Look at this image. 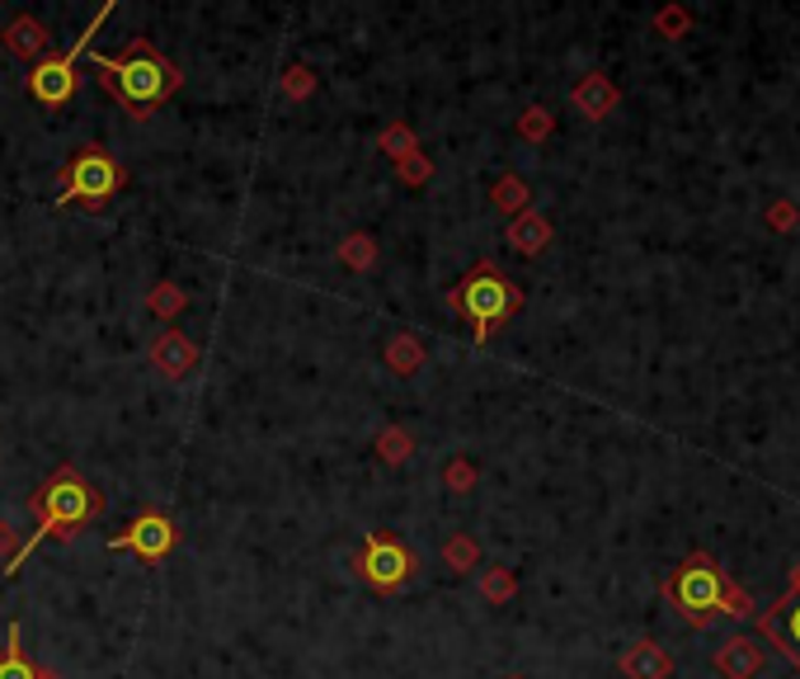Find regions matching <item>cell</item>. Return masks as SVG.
Returning a JSON list of instances; mask_svg holds the SVG:
<instances>
[{
  "instance_id": "83f0119b",
  "label": "cell",
  "mask_w": 800,
  "mask_h": 679,
  "mask_svg": "<svg viewBox=\"0 0 800 679\" xmlns=\"http://www.w3.org/2000/svg\"><path fill=\"white\" fill-rule=\"evenodd\" d=\"M504 679H523V675H504Z\"/></svg>"
},
{
  "instance_id": "cb8c5ba5",
  "label": "cell",
  "mask_w": 800,
  "mask_h": 679,
  "mask_svg": "<svg viewBox=\"0 0 800 679\" xmlns=\"http://www.w3.org/2000/svg\"><path fill=\"white\" fill-rule=\"evenodd\" d=\"M442 486H448V491H457V496H467L471 486H476V467L467 458H452L448 467H442Z\"/></svg>"
},
{
  "instance_id": "8fae6325",
  "label": "cell",
  "mask_w": 800,
  "mask_h": 679,
  "mask_svg": "<svg viewBox=\"0 0 800 679\" xmlns=\"http://www.w3.org/2000/svg\"><path fill=\"white\" fill-rule=\"evenodd\" d=\"M424 359H429V350H424V340L419 336H410V330H401V336H391L386 344H382V363L396 378H415L419 369H424Z\"/></svg>"
},
{
  "instance_id": "5bb4252c",
  "label": "cell",
  "mask_w": 800,
  "mask_h": 679,
  "mask_svg": "<svg viewBox=\"0 0 800 679\" xmlns=\"http://www.w3.org/2000/svg\"><path fill=\"white\" fill-rule=\"evenodd\" d=\"M340 265L344 269H353V274H367V269H377V236L372 232H349L344 241H340Z\"/></svg>"
},
{
  "instance_id": "30bf717a",
  "label": "cell",
  "mask_w": 800,
  "mask_h": 679,
  "mask_svg": "<svg viewBox=\"0 0 800 679\" xmlns=\"http://www.w3.org/2000/svg\"><path fill=\"white\" fill-rule=\"evenodd\" d=\"M0 43H6L10 57H24V62H43L52 52V33L39 14H14V20L0 29Z\"/></svg>"
},
{
  "instance_id": "44dd1931",
  "label": "cell",
  "mask_w": 800,
  "mask_h": 679,
  "mask_svg": "<svg viewBox=\"0 0 800 679\" xmlns=\"http://www.w3.org/2000/svg\"><path fill=\"white\" fill-rule=\"evenodd\" d=\"M575 104H579V109L589 114V118H602V109L612 104V91H608V85H602L598 76H589V81H584L579 91H575Z\"/></svg>"
},
{
  "instance_id": "9a60e30c",
  "label": "cell",
  "mask_w": 800,
  "mask_h": 679,
  "mask_svg": "<svg viewBox=\"0 0 800 679\" xmlns=\"http://www.w3.org/2000/svg\"><path fill=\"white\" fill-rule=\"evenodd\" d=\"M147 311L160 321H174V317H184L189 311V293L174 284V278H160V284L147 293Z\"/></svg>"
},
{
  "instance_id": "277c9868",
  "label": "cell",
  "mask_w": 800,
  "mask_h": 679,
  "mask_svg": "<svg viewBox=\"0 0 800 679\" xmlns=\"http://www.w3.org/2000/svg\"><path fill=\"white\" fill-rule=\"evenodd\" d=\"M128 189V170L114 161V151L104 142H85L76 156L57 170V208L62 203H85V208H104Z\"/></svg>"
},
{
  "instance_id": "e0dca14e",
  "label": "cell",
  "mask_w": 800,
  "mask_h": 679,
  "mask_svg": "<svg viewBox=\"0 0 800 679\" xmlns=\"http://www.w3.org/2000/svg\"><path fill=\"white\" fill-rule=\"evenodd\" d=\"M442 566L457 571V576H467V571L480 566V543L471 533H452V538H442Z\"/></svg>"
},
{
  "instance_id": "8992f818",
  "label": "cell",
  "mask_w": 800,
  "mask_h": 679,
  "mask_svg": "<svg viewBox=\"0 0 800 679\" xmlns=\"http://www.w3.org/2000/svg\"><path fill=\"white\" fill-rule=\"evenodd\" d=\"M353 571L363 576L367 590H377V595H396L415 581L419 571V556L401 543L396 533H382V529H367L363 533V552L353 556Z\"/></svg>"
},
{
  "instance_id": "7a4b0ae2",
  "label": "cell",
  "mask_w": 800,
  "mask_h": 679,
  "mask_svg": "<svg viewBox=\"0 0 800 679\" xmlns=\"http://www.w3.org/2000/svg\"><path fill=\"white\" fill-rule=\"evenodd\" d=\"M90 62H95L99 85L109 91V99H118L132 118H151L160 104L174 99L180 95V85H184V72L151 39H132L122 57L90 52Z\"/></svg>"
},
{
  "instance_id": "7402d4cb",
  "label": "cell",
  "mask_w": 800,
  "mask_h": 679,
  "mask_svg": "<svg viewBox=\"0 0 800 679\" xmlns=\"http://www.w3.org/2000/svg\"><path fill=\"white\" fill-rule=\"evenodd\" d=\"M396 180L405 184V189H424L434 180V161L424 151H415V156H405V161L396 166Z\"/></svg>"
},
{
  "instance_id": "d4e9b609",
  "label": "cell",
  "mask_w": 800,
  "mask_h": 679,
  "mask_svg": "<svg viewBox=\"0 0 800 679\" xmlns=\"http://www.w3.org/2000/svg\"><path fill=\"white\" fill-rule=\"evenodd\" d=\"M546 132V109H527L523 118V137H542Z\"/></svg>"
},
{
  "instance_id": "52a82bcc",
  "label": "cell",
  "mask_w": 800,
  "mask_h": 679,
  "mask_svg": "<svg viewBox=\"0 0 800 679\" xmlns=\"http://www.w3.org/2000/svg\"><path fill=\"white\" fill-rule=\"evenodd\" d=\"M174 543H180V529H174V519L160 514V510H141L118 538H109L114 552H137L141 562H160V556H170Z\"/></svg>"
},
{
  "instance_id": "3957f363",
  "label": "cell",
  "mask_w": 800,
  "mask_h": 679,
  "mask_svg": "<svg viewBox=\"0 0 800 679\" xmlns=\"http://www.w3.org/2000/svg\"><path fill=\"white\" fill-rule=\"evenodd\" d=\"M448 307L457 311V317L471 321L476 344H486L494 330L523 307V293H519L513 278H504L500 269H494L490 259H480V265L467 269V278H461L457 288H448Z\"/></svg>"
},
{
  "instance_id": "484cf974",
  "label": "cell",
  "mask_w": 800,
  "mask_h": 679,
  "mask_svg": "<svg viewBox=\"0 0 800 679\" xmlns=\"http://www.w3.org/2000/svg\"><path fill=\"white\" fill-rule=\"evenodd\" d=\"M787 633H791V641H796V647H800V604H796V608H791V614H787Z\"/></svg>"
},
{
  "instance_id": "4fadbf2b",
  "label": "cell",
  "mask_w": 800,
  "mask_h": 679,
  "mask_svg": "<svg viewBox=\"0 0 800 679\" xmlns=\"http://www.w3.org/2000/svg\"><path fill=\"white\" fill-rule=\"evenodd\" d=\"M372 453L386 463V467H405L415 458V434L405 429V425H386L377 439H372Z\"/></svg>"
},
{
  "instance_id": "5b68a950",
  "label": "cell",
  "mask_w": 800,
  "mask_h": 679,
  "mask_svg": "<svg viewBox=\"0 0 800 679\" xmlns=\"http://www.w3.org/2000/svg\"><path fill=\"white\" fill-rule=\"evenodd\" d=\"M114 14V0H104V6L95 10V20L85 24V33L76 39V47L71 52H47L43 62H33V72H29V95L47 104V109H62V104H71V95H76V62L90 52V39L99 33V24Z\"/></svg>"
},
{
  "instance_id": "4316f807",
  "label": "cell",
  "mask_w": 800,
  "mask_h": 679,
  "mask_svg": "<svg viewBox=\"0 0 800 679\" xmlns=\"http://www.w3.org/2000/svg\"><path fill=\"white\" fill-rule=\"evenodd\" d=\"M33 679H66V675H62V670H52V666H39V675H33Z\"/></svg>"
},
{
  "instance_id": "d6986e66",
  "label": "cell",
  "mask_w": 800,
  "mask_h": 679,
  "mask_svg": "<svg viewBox=\"0 0 800 679\" xmlns=\"http://www.w3.org/2000/svg\"><path fill=\"white\" fill-rule=\"evenodd\" d=\"M278 85H282V95H288L292 104H307V99L316 95V85H320V81H316V72H311L307 62H292L288 72H282V81H278Z\"/></svg>"
},
{
  "instance_id": "2e32d148",
  "label": "cell",
  "mask_w": 800,
  "mask_h": 679,
  "mask_svg": "<svg viewBox=\"0 0 800 679\" xmlns=\"http://www.w3.org/2000/svg\"><path fill=\"white\" fill-rule=\"evenodd\" d=\"M33 675H39V666H33L29 651H24L20 623H10V637H6V647H0V679H33Z\"/></svg>"
},
{
  "instance_id": "9c48e42d",
  "label": "cell",
  "mask_w": 800,
  "mask_h": 679,
  "mask_svg": "<svg viewBox=\"0 0 800 679\" xmlns=\"http://www.w3.org/2000/svg\"><path fill=\"white\" fill-rule=\"evenodd\" d=\"M673 600H679L687 614H711V608L721 604V576L711 562H687L679 576H673Z\"/></svg>"
},
{
  "instance_id": "ffe728a7",
  "label": "cell",
  "mask_w": 800,
  "mask_h": 679,
  "mask_svg": "<svg viewBox=\"0 0 800 679\" xmlns=\"http://www.w3.org/2000/svg\"><path fill=\"white\" fill-rule=\"evenodd\" d=\"M490 199H494V208H504V213H519V208L527 203L523 176H500V180H494V189H490Z\"/></svg>"
},
{
  "instance_id": "7c38bea8",
  "label": "cell",
  "mask_w": 800,
  "mask_h": 679,
  "mask_svg": "<svg viewBox=\"0 0 800 679\" xmlns=\"http://www.w3.org/2000/svg\"><path fill=\"white\" fill-rule=\"evenodd\" d=\"M551 241V222L542 213H523V218H513L509 226V246L519 251V255H537L542 246Z\"/></svg>"
},
{
  "instance_id": "6da1fadb",
  "label": "cell",
  "mask_w": 800,
  "mask_h": 679,
  "mask_svg": "<svg viewBox=\"0 0 800 679\" xmlns=\"http://www.w3.org/2000/svg\"><path fill=\"white\" fill-rule=\"evenodd\" d=\"M29 510H33V519H39V529H33L20 548H14V556L0 571L14 581L24 571V562L33 552H39L47 538H57V543H66V538H76L85 524H95V519L104 514V491L95 481H85L76 467H57L39 491L29 496Z\"/></svg>"
},
{
  "instance_id": "603a6c76",
  "label": "cell",
  "mask_w": 800,
  "mask_h": 679,
  "mask_svg": "<svg viewBox=\"0 0 800 679\" xmlns=\"http://www.w3.org/2000/svg\"><path fill=\"white\" fill-rule=\"evenodd\" d=\"M480 595L490 604H509L513 600V571L509 566H490L486 576H480Z\"/></svg>"
},
{
  "instance_id": "ba28073f",
  "label": "cell",
  "mask_w": 800,
  "mask_h": 679,
  "mask_svg": "<svg viewBox=\"0 0 800 679\" xmlns=\"http://www.w3.org/2000/svg\"><path fill=\"white\" fill-rule=\"evenodd\" d=\"M151 363H156V373L160 378H170V382H189L193 373L203 369V344L184 336V330H174L166 326L160 336L151 340Z\"/></svg>"
},
{
  "instance_id": "ac0fdd59",
  "label": "cell",
  "mask_w": 800,
  "mask_h": 679,
  "mask_svg": "<svg viewBox=\"0 0 800 679\" xmlns=\"http://www.w3.org/2000/svg\"><path fill=\"white\" fill-rule=\"evenodd\" d=\"M377 151L382 156H391V161H405V156H415V151H424L419 147V137H415V128L410 124H391V128H382L377 132Z\"/></svg>"
}]
</instances>
